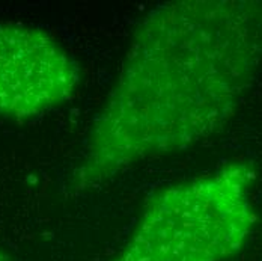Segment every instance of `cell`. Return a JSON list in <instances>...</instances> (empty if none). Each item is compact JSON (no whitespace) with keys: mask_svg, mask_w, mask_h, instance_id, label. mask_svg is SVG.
<instances>
[{"mask_svg":"<svg viewBox=\"0 0 262 261\" xmlns=\"http://www.w3.org/2000/svg\"><path fill=\"white\" fill-rule=\"evenodd\" d=\"M253 171L231 163L157 193L113 261H223L253 227Z\"/></svg>","mask_w":262,"mask_h":261,"instance_id":"7a4b0ae2","label":"cell"},{"mask_svg":"<svg viewBox=\"0 0 262 261\" xmlns=\"http://www.w3.org/2000/svg\"><path fill=\"white\" fill-rule=\"evenodd\" d=\"M0 261H12V260H11V258H9V257H8V255H6L5 252H3V251L0 249Z\"/></svg>","mask_w":262,"mask_h":261,"instance_id":"277c9868","label":"cell"},{"mask_svg":"<svg viewBox=\"0 0 262 261\" xmlns=\"http://www.w3.org/2000/svg\"><path fill=\"white\" fill-rule=\"evenodd\" d=\"M262 64V2L177 0L136 27L84 140L76 184L187 148L234 113Z\"/></svg>","mask_w":262,"mask_h":261,"instance_id":"6da1fadb","label":"cell"},{"mask_svg":"<svg viewBox=\"0 0 262 261\" xmlns=\"http://www.w3.org/2000/svg\"><path fill=\"white\" fill-rule=\"evenodd\" d=\"M80 67L39 27L0 23V116L26 121L71 102Z\"/></svg>","mask_w":262,"mask_h":261,"instance_id":"3957f363","label":"cell"}]
</instances>
